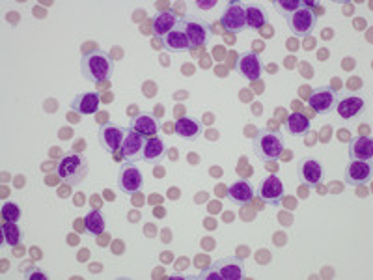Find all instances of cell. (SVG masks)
<instances>
[{"label":"cell","mask_w":373,"mask_h":280,"mask_svg":"<svg viewBox=\"0 0 373 280\" xmlns=\"http://www.w3.org/2000/svg\"><path fill=\"white\" fill-rule=\"evenodd\" d=\"M267 23V12L262 6L251 4L246 6V29L260 30Z\"/></svg>","instance_id":"cell-27"},{"label":"cell","mask_w":373,"mask_h":280,"mask_svg":"<svg viewBox=\"0 0 373 280\" xmlns=\"http://www.w3.org/2000/svg\"><path fill=\"white\" fill-rule=\"evenodd\" d=\"M100 105L101 100L97 92L77 93L75 100L71 101V111H75L77 114H82V116H93L100 111Z\"/></svg>","instance_id":"cell-19"},{"label":"cell","mask_w":373,"mask_h":280,"mask_svg":"<svg viewBox=\"0 0 373 280\" xmlns=\"http://www.w3.org/2000/svg\"><path fill=\"white\" fill-rule=\"evenodd\" d=\"M273 6L286 17L289 13L297 12V10L304 8V0H273Z\"/></svg>","instance_id":"cell-29"},{"label":"cell","mask_w":373,"mask_h":280,"mask_svg":"<svg viewBox=\"0 0 373 280\" xmlns=\"http://www.w3.org/2000/svg\"><path fill=\"white\" fill-rule=\"evenodd\" d=\"M114 60L103 49L86 51L81 56V75L90 82H105L114 77Z\"/></svg>","instance_id":"cell-1"},{"label":"cell","mask_w":373,"mask_h":280,"mask_svg":"<svg viewBox=\"0 0 373 280\" xmlns=\"http://www.w3.org/2000/svg\"><path fill=\"white\" fill-rule=\"evenodd\" d=\"M177 23H180V19L175 17V13L159 12L157 15L153 17V34L159 36V38H164V36L177 26Z\"/></svg>","instance_id":"cell-24"},{"label":"cell","mask_w":373,"mask_h":280,"mask_svg":"<svg viewBox=\"0 0 373 280\" xmlns=\"http://www.w3.org/2000/svg\"><path fill=\"white\" fill-rule=\"evenodd\" d=\"M125 133L127 127L118 125V123H105L97 129V140H100V146L105 150L106 153L116 155L122 150L123 140H125Z\"/></svg>","instance_id":"cell-9"},{"label":"cell","mask_w":373,"mask_h":280,"mask_svg":"<svg viewBox=\"0 0 373 280\" xmlns=\"http://www.w3.org/2000/svg\"><path fill=\"white\" fill-rule=\"evenodd\" d=\"M2 240L8 247H17L23 240V232L21 228L17 226V222H6L4 221V226H2Z\"/></svg>","instance_id":"cell-28"},{"label":"cell","mask_w":373,"mask_h":280,"mask_svg":"<svg viewBox=\"0 0 373 280\" xmlns=\"http://www.w3.org/2000/svg\"><path fill=\"white\" fill-rule=\"evenodd\" d=\"M26 279H29V280H35V279L47 280V274L43 273V271H40V269H38V271H30V273L26 274Z\"/></svg>","instance_id":"cell-32"},{"label":"cell","mask_w":373,"mask_h":280,"mask_svg":"<svg viewBox=\"0 0 373 280\" xmlns=\"http://www.w3.org/2000/svg\"><path fill=\"white\" fill-rule=\"evenodd\" d=\"M287 29L292 30L293 36H299V38H306V36H312V32L317 26V15H315L312 10L304 6L297 12L289 13L286 15Z\"/></svg>","instance_id":"cell-10"},{"label":"cell","mask_w":373,"mask_h":280,"mask_svg":"<svg viewBox=\"0 0 373 280\" xmlns=\"http://www.w3.org/2000/svg\"><path fill=\"white\" fill-rule=\"evenodd\" d=\"M245 277V263L235 256L221 258L202 271L198 279L202 280H241Z\"/></svg>","instance_id":"cell-4"},{"label":"cell","mask_w":373,"mask_h":280,"mask_svg":"<svg viewBox=\"0 0 373 280\" xmlns=\"http://www.w3.org/2000/svg\"><path fill=\"white\" fill-rule=\"evenodd\" d=\"M286 129L287 133L295 137V139H303V137H306L310 133V120L304 116L303 112H292L287 116Z\"/></svg>","instance_id":"cell-25"},{"label":"cell","mask_w":373,"mask_h":280,"mask_svg":"<svg viewBox=\"0 0 373 280\" xmlns=\"http://www.w3.org/2000/svg\"><path fill=\"white\" fill-rule=\"evenodd\" d=\"M252 148H254V153L262 163L278 161L280 155L284 153V148H286L284 134L280 133L278 129L276 131L262 129V131H257L254 140H252Z\"/></svg>","instance_id":"cell-2"},{"label":"cell","mask_w":373,"mask_h":280,"mask_svg":"<svg viewBox=\"0 0 373 280\" xmlns=\"http://www.w3.org/2000/svg\"><path fill=\"white\" fill-rule=\"evenodd\" d=\"M163 47L166 51H170V53H185L189 49H193L191 43H189V40H186L185 32L180 29V24H177L172 32L164 36Z\"/></svg>","instance_id":"cell-22"},{"label":"cell","mask_w":373,"mask_h":280,"mask_svg":"<svg viewBox=\"0 0 373 280\" xmlns=\"http://www.w3.org/2000/svg\"><path fill=\"white\" fill-rule=\"evenodd\" d=\"M263 62L257 53H243L237 59L235 71L243 77L245 81H260L263 75Z\"/></svg>","instance_id":"cell-13"},{"label":"cell","mask_w":373,"mask_h":280,"mask_svg":"<svg viewBox=\"0 0 373 280\" xmlns=\"http://www.w3.org/2000/svg\"><path fill=\"white\" fill-rule=\"evenodd\" d=\"M144 142H146V139H144L142 134H138L136 131L127 127L125 140H123L122 150H120V157H122L123 161H127V163H138V161H142Z\"/></svg>","instance_id":"cell-14"},{"label":"cell","mask_w":373,"mask_h":280,"mask_svg":"<svg viewBox=\"0 0 373 280\" xmlns=\"http://www.w3.org/2000/svg\"><path fill=\"white\" fill-rule=\"evenodd\" d=\"M196 6L200 8V10H211L213 6H216V0H196Z\"/></svg>","instance_id":"cell-31"},{"label":"cell","mask_w":373,"mask_h":280,"mask_svg":"<svg viewBox=\"0 0 373 280\" xmlns=\"http://www.w3.org/2000/svg\"><path fill=\"white\" fill-rule=\"evenodd\" d=\"M116 183H118V189H120L123 194L140 193V189H142V185H144V176H142V170L136 169V164L134 163H127V161H123L120 170H118Z\"/></svg>","instance_id":"cell-8"},{"label":"cell","mask_w":373,"mask_h":280,"mask_svg":"<svg viewBox=\"0 0 373 280\" xmlns=\"http://www.w3.org/2000/svg\"><path fill=\"white\" fill-rule=\"evenodd\" d=\"M90 166L84 155H79L75 152H68L64 157L58 161L56 166V176L68 185H79L88 178Z\"/></svg>","instance_id":"cell-3"},{"label":"cell","mask_w":373,"mask_h":280,"mask_svg":"<svg viewBox=\"0 0 373 280\" xmlns=\"http://www.w3.org/2000/svg\"><path fill=\"white\" fill-rule=\"evenodd\" d=\"M129 127L136 131L138 134H142L144 139H150V137H159V131H161V122L159 118L152 112H140L136 116L131 120Z\"/></svg>","instance_id":"cell-18"},{"label":"cell","mask_w":373,"mask_h":280,"mask_svg":"<svg viewBox=\"0 0 373 280\" xmlns=\"http://www.w3.org/2000/svg\"><path fill=\"white\" fill-rule=\"evenodd\" d=\"M174 133L183 140H196L202 134V125L194 118L183 116L174 123Z\"/></svg>","instance_id":"cell-23"},{"label":"cell","mask_w":373,"mask_h":280,"mask_svg":"<svg viewBox=\"0 0 373 280\" xmlns=\"http://www.w3.org/2000/svg\"><path fill=\"white\" fill-rule=\"evenodd\" d=\"M257 199L262 200L265 205H271V208H278L284 200V194H286V187L282 183L278 176H265L260 185H257Z\"/></svg>","instance_id":"cell-7"},{"label":"cell","mask_w":373,"mask_h":280,"mask_svg":"<svg viewBox=\"0 0 373 280\" xmlns=\"http://www.w3.org/2000/svg\"><path fill=\"white\" fill-rule=\"evenodd\" d=\"M0 213H2V219L6 222H19L21 221V215H23V213H21V208H19L15 202H4Z\"/></svg>","instance_id":"cell-30"},{"label":"cell","mask_w":373,"mask_h":280,"mask_svg":"<svg viewBox=\"0 0 373 280\" xmlns=\"http://www.w3.org/2000/svg\"><path fill=\"white\" fill-rule=\"evenodd\" d=\"M228 200L232 202L233 205H248L256 196V191H254V187L248 180H237L233 181L232 185H228Z\"/></svg>","instance_id":"cell-17"},{"label":"cell","mask_w":373,"mask_h":280,"mask_svg":"<svg viewBox=\"0 0 373 280\" xmlns=\"http://www.w3.org/2000/svg\"><path fill=\"white\" fill-rule=\"evenodd\" d=\"M84 228H86L84 232H86L88 235H93V238L101 235L106 228V221L103 213H101L100 210L88 211L86 215H84Z\"/></svg>","instance_id":"cell-26"},{"label":"cell","mask_w":373,"mask_h":280,"mask_svg":"<svg viewBox=\"0 0 373 280\" xmlns=\"http://www.w3.org/2000/svg\"><path fill=\"white\" fill-rule=\"evenodd\" d=\"M297 178L303 185L314 189L325 181V166L314 157H304L297 164Z\"/></svg>","instance_id":"cell-11"},{"label":"cell","mask_w":373,"mask_h":280,"mask_svg":"<svg viewBox=\"0 0 373 280\" xmlns=\"http://www.w3.org/2000/svg\"><path fill=\"white\" fill-rule=\"evenodd\" d=\"M180 29L185 32L191 47H204L211 38V26L194 15H185L180 19Z\"/></svg>","instance_id":"cell-6"},{"label":"cell","mask_w":373,"mask_h":280,"mask_svg":"<svg viewBox=\"0 0 373 280\" xmlns=\"http://www.w3.org/2000/svg\"><path fill=\"white\" fill-rule=\"evenodd\" d=\"M344 180L351 187L367 185L372 181V164H370V161H349V164L345 166Z\"/></svg>","instance_id":"cell-15"},{"label":"cell","mask_w":373,"mask_h":280,"mask_svg":"<svg viewBox=\"0 0 373 280\" xmlns=\"http://www.w3.org/2000/svg\"><path fill=\"white\" fill-rule=\"evenodd\" d=\"M166 157V146L164 140L159 137H150L144 142V152H142V161L148 164H161Z\"/></svg>","instance_id":"cell-20"},{"label":"cell","mask_w":373,"mask_h":280,"mask_svg":"<svg viewBox=\"0 0 373 280\" xmlns=\"http://www.w3.org/2000/svg\"><path fill=\"white\" fill-rule=\"evenodd\" d=\"M338 100L340 93L333 86H317L310 92L306 103L314 112L326 116V114L334 112V109L338 105Z\"/></svg>","instance_id":"cell-5"},{"label":"cell","mask_w":373,"mask_h":280,"mask_svg":"<svg viewBox=\"0 0 373 280\" xmlns=\"http://www.w3.org/2000/svg\"><path fill=\"white\" fill-rule=\"evenodd\" d=\"M222 29L228 34H241L246 30V6L243 2H230L221 15Z\"/></svg>","instance_id":"cell-12"},{"label":"cell","mask_w":373,"mask_h":280,"mask_svg":"<svg viewBox=\"0 0 373 280\" xmlns=\"http://www.w3.org/2000/svg\"><path fill=\"white\" fill-rule=\"evenodd\" d=\"M373 157V140L370 137H355L349 142V159L351 161H372Z\"/></svg>","instance_id":"cell-21"},{"label":"cell","mask_w":373,"mask_h":280,"mask_svg":"<svg viewBox=\"0 0 373 280\" xmlns=\"http://www.w3.org/2000/svg\"><path fill=\"white\" fill-rule=\"evenodd\" d=\"M366 107V101L360 95H345V98H340L338 105H336V114L340 116V120L344 122H353L356 118L360 116L362 111Z\"/></svg>","instance_id":"cell-16"}]
</instances>
